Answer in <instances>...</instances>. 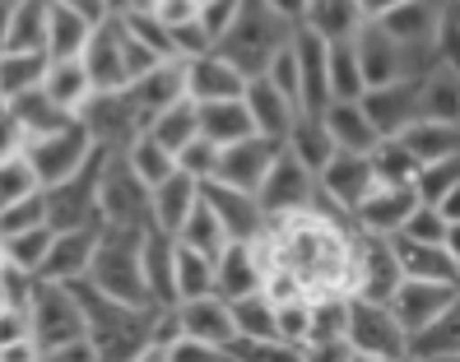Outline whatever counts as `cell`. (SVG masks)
<instances>
[{"mask_svg": "<svg viewBox=\"0 0 460 362\" xmlns=\"http://www.w3.org/2000/svg\"><path fill=\"white\" fill-rule=\"evenodd\" d=\"M70 293L79 302V312H84V334H89L98 362H140L158 306L117 302L102 288H93L89 278H70Z\"/></svg>", "mask_w": 460, "mask_h": 362, "instance_id": "cell-1", "label": "cell"}, {"mask_svg": "<svg viewBox=\"0 0 460 362\" xmlns=\"http://www.w3.org/2000/svg\"><path fill=\"white\" fill-rule=\"evenodd\" d=\"M293 33V19L275 14L265 0H237V14L228 19V28L214 38V51L233 61L242 75H261L265 61L275 56Z\"/></svg>", "mask_w": 460, "mask_h": 362, "instance_id": "cell-2", "label": "cell"}, {"mask_svg": "<svg viewBox=\"0 0 460 362\" xmlns=\"http://www.w3.org/2000/svg\"><path fill=\"white\" fill-rule=\"evenodd\" d=\"M145 233H135V228H107V223H102L98 242H93V256H89V269H84L89 284L102 288L107 297H117V302L154 306L149 293H145V274H140V237Z\"/></svg>", "mask_w": 460, "mask_h": 362, "instance_id": "cell-3", "label": "cell"}, {"mask_svg": "<svg viewBox=\"0 0 460 362\" xmlns=\"http://www.w3.org/2000/svg\"><path fill=\"white\" fill-rule=\"evenodd\" d=\"M23 316H29V340H33L42 362L57 349L75 344V340H89L84 334V312H79L70 284H57V278H33Z\"/></svg>", "mask_w": 460, "mask_h": 362, "instance_id": "cell-4", "label": "cell"}, {"mask_svg": "<svg viewBox=\"0 0 460 362\" xmlns=\"http://www.w3.org/2000/svg\"><path fill=\"white\" fill-rule=\"evenodd\" d=\"M98 218L107 228H135L145 233L149 223V186L130 172V163L121 158V149L102 154V172H98Z\"/></svg>", "mask_w": 460, "mask_h": 362, "instance_id": "cell-5", "label": "cell"}, {"mask_svg": "<svg viewBox=\"0 0 460 362\" xmlns=\"http://www.w3.org/2000/svg\"><path fill=\"white\" fill-rule=\"evenodd\" d=\"M344 344H349V353H354V362H404V330L391 316V306L372 302V297L349 293Z\"/></svg>", "mask_w": 460, "mask_h": 362, "instance_id": "cell-6", "label": "cell"}, {"mask_svg": "<svg viewBox=\"0 0 460 362\" xmlns=\"http://www.w3.org/2000/svg\"><path fill=\"white\" fill-rule=\"evenodd\" d=\"M102 154L93 149L70 177L42 186V205H47V223L51 228H98V172H102Z\"/></svg>", "mask_w": 460, "mask_h": 362, "instance_id": "cell-7", "label": "cell"}, {"mask_svg": "<svg viewBox=\"0 0 460 362\" xmlns=\"http://www.w3.org/2000/svg\"><path fill=\"white\" fill-rule=\"evenodd\" d=\"M354 51H358V66H363V84H386V79H404V75H423L438 56L419 51V47H404L376 19H363L354 28Z\"/></svg>", "mask_w": 460, "mask_h": 362, "instance_id": "cell-8", "label": "cell"}, {"mask_svg": "<svg viewBox=\"0 0 460 362\" xmlns=\"http://www.w3.org/2000/svg\"><path fill=\"white\" fill-rule=\"evenodd\" d=\"M256 200H261V209H265L270 223L288 218V214H303V209H312V200H316V172H312L307 163H297V158L279 145L275 163L265 167V177H261V186H256Z\"/></svg>", "mask_w": 460, "mask_h": 362, "instance_id": "cell-9", "label": "cell"}, {"mask_svg": "<svg viewBox=\"0 0 460 362\" xmlns=\"http://www.w3.org/2000/svg\"><path fill=\"white\" fill-rule=\"evenodd\" d=\"M75 117L84 121V130L93 135V145L98 149H126L135 135L145 130V121H140V111H135V102H130V93L126 89H93L84 102L75 107Z\"/></svg>", "mask_w": 460, "mask_h": 362, "instance_id": "cell-10", "label": "cell"}, {"mask_svg": "<svg viewBox=\"0 0 460 362\" xmlns=\"http://www.w3.org/2000/svg\"><path fill=\"white\" fill-rule=\"evenodd\" d=\"M93 149H98V145H93V135L84 130V121H79V117L66 121V126H57V130H47V135L23 139V158L33 163V172H38L42 186L70 177Z\"/></svg>", "mask_w": 460, "mask_h": 362, "instance_id": "cell-11", "label": "cell"}, {"mask_svg": "<svg viewBox=\"0 0 460 362\" xmlns=\"http://www.w3.org/2000/svg\"><path fill=\"white\" fill-rule=\"evenodd\" d=\"M395 284H400V265H395L391 237L354 228V260H349V293H354V297H372V302H386Z\"/></svg>", "mask_w": 460, "mask_h": 362, "instance_id": "cell-12", "label": "cell"}, {"mask_svg": "<svg viewBox=\"0 0 460 362\" xmlns=\"http://www.w3.org/2000/svg\"><path fill=\"white\" fill-rule=\"evenodd\" d=\"M200 200L209 205V214L219 218V228L228 242H256L265 228H270V218L256 200V190H237V186H224V181H200Z\"/></svg>", "mask_w": 460, "mask_h": 362, "instance_id": "cell-13", "label": "cell"}, {"mask_svg": "<svg viewBox=\"0 0 460 362\" xmlns=\"http://www.w3.org/2000/svg\"><path fill=\"white\" fill-rule=\"evenodd\" d=\"M456 302H460V284H442V278H410V274H400V284L386 297L391 316L400 321L404 334L428 325L432 316L447 312V306H456Z\"/></svg>", "mask_w": 460, "mask_h": 362, "instance_id": "cell-14", "label": "cell"}, {"mask_svg": "<svg viewBox=\"0 0 460 362\" xmlns=\"http://www.w3.org/2000/svg\"><path fill=\"white\" fill-rule=\"evenodd\" d=\"M372 163H367V154H349V149H335L326 163L316 167V195L326 200L331 209H340V214H349L363 195L372 190Z\"/></svg>", "mask_w": 460, "mask_h": 362, "instance_id": "cell-15", "label": "cell"}, {"mask_svg": "<svg viewBox=\"0 0 460 362\" xmlns=\"http://www.w3.org/2000/svg\"><path fill=\"white\" fill-rule=\"evenodd\" d=\"M358 107L367 111V121H372L376 135H400L419 117V75L367 84V89L358 93Z\"/></svg>", "mask_w": 460, "mask_h": 362, "instance_id": "cell-16", "label": "cell"}, {"mask_svg": "<svg viewBox=\"0 0 460 362\" xmlns=\"http://www.w3.org/2000/svg\"><path fill=\"white\" fill-rule=\"evenodd\" d=\"M275 154H279V139L256 135V130L233 139V145H219V158H214V181L237 186V190H256L261 177H265V167L275 163Z\"/></svg>", "mask_w": 460, "mask_h": 362, "instance_id": "cell-17", "label": "cell"}, {"mask_svg": "<svg viewBox=\"0 0 460 362\" xmlns=\"http://www.w3.org/2000/svg\"><path fill=\"white\" fill-rule=\"evenodd\" d=\"M391 251H395L400 274H410V278H442V284H460V246H456V242H419V237L391 233Z\"/></svg>", "mask_w": 460, "mask_h": 362, "instance_id": "cell-18", "label": "cell"}, {"mask_svg": "<svg viewBox=\"0 0 460 362\" xmlns=\"http://www.w3.org/2000/svg\"><path fill=\"white\" fill-rule=\"evenodd\" d=\"M242 84H247V75H242L233 61H224L219 51H200V56H186L181 61V89L191 102H214V98H242Z\"/></svg>", "mask_w": 460, "mask_h": 362, "instance_id": "cell-19", "label": "cell"}, {"mask_svg": "<svg viewBox=\"0 0 460 362\" xmlns=\"http://www.w3.org/2000/svg\"><path fill=\"white\" fill-rule=\"evenodd\" d=\"M293 66H297V107L303 111H321L331 102V89H326V38H316L312 28L293 23Z\"/></svg>", "mask_w": 460, "mask_h": 362, "instance_id": "cell-20", "label": "cell"}, {"mask_svg": "<svg viewBox=\"0 0 460 362\" xmlns=\"http://www.w3.org/2000/svg\"><path fill=\"white\" fill-rule=\"evenodd\" d=\"M414 205H419V200H414V186H386V181H372V190L363 195L354 209H349V223H354V228H363V233H382V237H391V233H400V223L410 218Z\"/></svg>", "mask_w": 460, "mask_h": 362, "instance_id": "cell-21", "label": "cell"}, {"mask_svg": "<svg viewBox=\"0 0 460 362\" xmlns=\"http://www.w3.org/2000/svg\"><path fill=\"white\" fill-rule=\"evenodd\" d=\"M177 312V330L186 334V340H200L209 349H219L233 340V316H228V302L219 293H200V297H181L172 302Z\"/></svg>", "mask_w": 460, "mask_h": 362, "instance_id": "cell-22", "label": "cell"}, {"mask_svg": "<svg viewBox=\"0 0 460 362\" xmlns=\"http://www.w3.org/2000/svg\"><path fill=\"white\" fill-rule=\"evenodd\" d=\"M242 102H247L252 130H256V135H270V139H279V145H284V130H288L293 117H297V102H293L288 93H279L265 75H247V84H242Z\"/></svg>", "mask_w": 460, "mask_h": 362, "instance_id": "cell-23", "label": "cell"}, {"mask_svg": "<svg viewBox=\"0 0 460 362\" xmlns=\"http://www.w3.org/2000/svg\"><path fill=\"white\" fill-rule=\"evenodd\" d=\"M102 228V223H98ZM98 228H51V246L42 256L38 278H57V284H70V278H84L89 256H93V242Z\"/></svg>", "mask_w": 460, "mask_h": 362, "instance_id": "cell-24", "label": "cell"}, {"mask_svg": "<svg viewBox=\"0 0 460 362\" xmlns=\"http://www.w3.org/2000/svg\"><path fill=\"white\" fill-rule=\"evenodd\" d=\"M79 66H84L93 89H126L130 75H126V61H121V42H117V23L102 19L93 23V33L79 51Z\"/></svg>", "mask_w": 460, "mask_h": 362, "instance_id": "cell-25", "label": "cell"}, {"mask_svg": "<svg viewBox=\"0 0 460 362\" xmlns=\"http://www.w3.org/2000/svg\"><path fill=\"white\" fill-rule=\"evenodd\" d=\"M261 256H256V242H224L219 256H214V293L224 302L242 297V293H256L261 288Z\"/></svg>", "mask_w": 460, "mask_h": 362, "instance_id": "cell-26", "label": "cell"}, {"mask_svg": "<svg viewBox=\"0 0 460 362\" xmlns=\"http://www.w3.org/2000/svg\"><path fill=\"white\" fill-rule=\"evenodd\" d=\"M456 353H460V302L404 334V358L410 362H451Z\"/></svg>", "mask_w": 460, "mask_h": 362, "instance_id": "cell-27", "label": "cell"}, {"mask_svg": "<svg viewBox=\"0 0 460 362\" xmlns=\"http://www.w3.org/2000/svg\"><path fill=\"white\" fill-rule=\"evenodd\" d=\"M196 200H200V181L186 177L181 167H172L164 181L149 186V223L158 233H177V223L191 214Z\"/></svg>", "mask_w": 460, "mask_h": 362, "instance_id": "cell-28", "label": "cell"}, {"mask_svg": "<svg viewBox=\"0 0 460 362\" xmlns=\"http://www.w3.org/2000/svg\"><path fill=\"white\" fill-rule=\"evenodd\" d=\"M126 93H130L135 111H140V121H149L154 111H164L168 102L186 98V89H181V61L172 56V61H158V66H149L145 75H135V79L126 84Z\"/></svg>", "mask_w": 460, "mask_h": 362, "instance_id": "cell-29", "label": "cell"}, {"mask_svg": "<svg viewBox=\"0 0 460 362\" xmlns=\"http://www.w3.org/2000/svg\"><path fill=\"white\" fill-rule=\"evenodd\" d=\"M321 126H326L331 145H335V149H349V154H367L376 139H382V135L372 130L367 111L358 107V98H335V102H326V107H321Z\"/></svg>", "mask_w": 460, "mask_h": 362, "instance_id": "cell-30", "label": "cell"}, {"mask_svg": "<svg viewBox=\"0 0 460 362\" xmlns=\"http://www.w3.org/2000/svg\"><path fill=\"white\" fill-rule=\"evenodd\" d=\"M172 251H177V237L172 233H158L149 228L140 237V274H145V293L154 306H172Z\"/></svg>", "mask_w": 460, "mask_h": 362, "instance_id": "cell-31", "label": "cell"}, {"mask_svg": "<svg viewBox=\"0 0 460 362\" xmlns=\"http://www.w3.org/2000/svg\"><path fill=\"white\" fill-rule=\"evenodd\" d=\"M419 117L460 121V70H456V61H432L419 75Z\"/></svg>", "mask_w": 460, "mask_h": 362, "instance_id": "cell-32", "label": "cell"}, {"mask_svg": "<svg viewBox=\"0 0 460 362\" xmlns=\"http://www.w3.org/2000/svg\"><path fill=\"white\" fill-rule=\"evenodd\" d=\"M400 145L419 163H438L460 154V121H438V117H414L400 130Z\"/></svg>", "mask_w": 460, "mask_h": 362, "instance_id": "cell-33", "label": "cell"}, {"mask_svg": "<svg viewBox=\"0 0 460 362\" xmlns=\"http://www.w3.org/2000/svg\"><path fill=\"white\" fill-rule=\"evenodd\" d=\"M228 316H233V340H252V344H279L275 334V302L261 288L228 297Z\"/></svg>", "mask_w": 460, "mask_h": 362, "instance_id": "cell-34", "label": "cell"}, {"mask_svg": "<svg viewBox=\"0 0 460 362\" xmlns=\"http://www.w3.org/2000/svg\"><path fill=\"white\" fill-rule=\"evenodd\" d=\"M367 14H363V5L358 0H307L303 5V28H312L316 38H326V42H335V38H354V28L363 23Z\"/></svg>", "mask_w": 460, "mask_h": 362, "instance_id": "cell-35", "label": "cell"}, {"mask_svg": "<svg viewBox=\"0 0 460 362\" xmlns=\"http://www.w3.org/2000/svg\"><path fill=\"white\" fill-rule=\"evenodd\" d=\"M196 126L214 145H233V139L252 135V117L242 98H214V102H196Z\"/></svg>", "mask_w": 460, "mask_h": 362, "instance_id": "cell-36", "label": "cell"}, {"mask_svg": "<svg viewBox=\"0 0 460 362\" xmlns=\"http://www.w3.org/2000/svg\"><path fill=\"white\" fill-rule=\"evenodd\" d=\"M89 33H93V23H89L84 14H75V10L57 5V0L47 5V42H42L47 61H61V56H79V51H84V42H89Z\"/></svg>", "mask_w": 460, "mask_h": 362, "instance_id": "cell-37", "label": "cell"}, {"mask_svg": "<svg viewBox=\"0 0 460 362\" xmlns=\"http://www.w3.org/2000/svg\"><path fill=\"white\" fill-rule=\"evenodd\" d=\"M47 5L51 0H14L0 51H42V42H47Z\"/></svg>", "mask_w": 460, "mask_h": 362, "instance_id": "cell-38", "label": "cell"}, {"mask_svg": "<svg viewBox=\"0 0 460 362\" xmlns=\"http://www.w3.org/2000/svg\"><path fill=\"white\" fill-rule=\"evenodd\" d=\"M5 102L14 107V117H19V126H23V139H33V135H47V130H57V126L75 121V111H66L61 102H51L42 84H38V89H23V93L5 98Z\"/></svg>", "mask_w": 460, "mask_h": 362, "instance_id": "cell-39", "label": "cell"}, {"mask_svg": "<svg viewBox=\"0 0 460 362\" xmlns=\"http://www.w3.org/2000/svg\"><path fill=\"white\" fill-rule=\"evenodd\" d=\"M284 149H288L297 163H307L312 172H316V167L326 163L331 154H335V145H331L326 126H321V111H297L293 126L284 130Z\"/></svg>", "mask_w": 460, "mask_h": 362, "instance_id": "cell-40", "label": "cell"}, {"mask_svg": "<svg viewBox=\"0 0 460 362\" xmlns=\"http://www.w3.org/2000/svg\"><path fill=\"white\" fill-rule=\"evenodd\" d=\"M42 89H47L51 102H61L66 111H75L79 102L93 93V84H89L84 66H79V56H61V61H47V70H42Z\"/></svg>", "mask_w": 460, "mask_h": 362, "instance_id": "cell-41", "label": "cell"}, {"mask_svg": "<svg viewBox=\"0 0 460 362\" xmlns=\"http://www.w3.org/2000/svg\"><path fill=\"white\" fill-rule=\"evenodd\" d=\"M326 89H331V102L335 98H358L367 84H363V66H358V51L349 38H335L326 42Z\"/></svg>", "mask_w": 460, "mask_h": 362, "instance_id": "cell-42", "label": "cell"}, {"mask_svg": "<svg viewBox=\"0 0 460 362\" xmlns=\"http://www.w3.org/2000/svg\"><path fill=\"white\" fill-rule=\"evenodd\" d=\"M200 293H214V256L196 246H181L172 251V297H200Z\"/></svg>", "mask_w": 460, "mask_h": 362, "instance_id": "cell-43", "label": "cell"}, {"mask_svg": "<svg viewBox=\"0 0 460 362\" xmlns=\"http://www.w3.org/2000/svg\"><path fill=\"white\" fill-rule=\"evenodd\" d=\"M145 130L164 145L168 154H177L186 139H196L200 135V126H196V102L191 98H177V102H168L164 111H154V117L145 121Z\"/></svg>", "mask_w": 460, "mask_h": 362, "instance_id": "cell-44", "label": "cell"}, {"mask_svg": "<svg viewBox=\"0 0 460 362\" xmlns=\"http://www.w3.org/2000/svg\"><path fill=\"white\" fill-rule=\"evenodd\" d=\"M367 163H372V177L386 181V186H410L414 167H419V158L400 145V135H382V139H376V145L367 149Z\"/></svg>", "mask_w": 460, "mask_h": 362, "instance_id": "cell-45", "label": "cell"}, {"mask_svg": "<svg viewBox=\"0 0 460 362\" xmlns=\"http://www.w3.org/2000/svg\"><path fill=\"white\" fill-rule=\"evenodd\" d=\"M414 200L423 205H442L460 190V154L456 158H438V163H419L414 167Z\"/></svg>", "mask_w": 460, "mask_h": 362, "instance_id": "cell-46", "label": "cell"}, {"mask_svg": "<svg viewBox=\"0 0 460 362\" xmlns=\"http://www.w3.org/2000/svg\"><path fill=\"white\" fill-rule=\"evenodd\" d=\"M121 158L130 163V172L140 177L145 186H154V181H164V177L172 172V167H177V163H172V154H168L164 145H158V139H154L149 130H140V135H135L130 145L121 149Z\"/></svg>", "mask_w": 460, "mask_h": 362, "instance_id": "cell-47", "label": "cell"}, {"mask_svg": "<svg viewBox=\"0 0 460 362\" xmlns=\"http://www.w3.org/2000/svg\"><path fill=\"white\" fill-rule=\"evenodd\" d=\"M47 70V51H0V98L38 89Z\"/></svg>", "mask_w": 460, "mask_h": 362, "instance_id": "cell-48", "label": "cell"}, {"mask_svg": "<svg viewBox=\"0 0 460 362\" xmlns=\"http://www.w3.org/2000/svg\"><path fill=\"white\" fill-rule=\"evenodd\" d=\"M47 246H51V223H38V228H23V233L0 237L5 265H14V269H23V274H33V278H38V269H42Z\"/></svg>", "mask_w": 460, "mask_h": 362, "instance_id": "cell-49", "label": "cell"}, {"mask_svg": "<svg viewBox=\"0 0 460 362\" xmlns=\"http://www.w3.org/2000/svg\"><path fill=\"white\" fill-rule=\"evenodd\" d=\"M181 246H196V251H205V256H219V246L228 242L224 237V228H219V218L209 214V205L205 200H196L191 205V214H186L181 223H177V233H172Z\"/></svg>", "mask_w": 460, "mask_h": 362, "instance_id": "cell-50", "label": "cell"}, {"mask_svg": "<svg viewBox=\"0 0 460 362\" xmlns=\"http://www.w3.org/2000/svg\"><path fill=\"white\" fill-rule=\"evenodd\" d=\"M400 233L404 237H419V242H456V233H460V223H451L438 205H414L410 209V218L400 223Z\"/></svg>", "mask_w": 460, "mask_h": 362, "instance_id": "cell-51", "label": "cell"}, {"mask_svg": "<svg viewBox=\"0 0 460 362\" xmlns=\"http://www.w3.org/2000/svg\"><path fill=\"white\" fill-rule=\"evenodd\" d=\"M33 190H42V181L33 172V163L23 158V149L10 154V158H0V205L23 200V195H33Z\"/></svg>", "mask_w": 460, "mask_h": 362, "instance_id": "cell-52", "label": "cell"}, {"mask_svg": "<svg viewBox=\"0 0 460 362\" xmlns=\"http://www.w3.org/2000/svg\"><path fill=\"white\" fill-rule=\"evenodd\" d=\"M275 334H279V344L303 353V344H307V297L275 302Z\"/></svg>", "mask_w": 460, "mask_h": 362, "instance_id": "cell-53", "label": "cell"}, {"mask_svg": "<svg viewBox=\"0 0 460 362\" xmlns=\"http://www.w3.org/2000/svg\"><path fill=\"white\" fill-rule=\"evenodd\" d=\"M38 223H47V205H42V190L23 195V200H10V205H0V237H10V233H23V228H38Z\"/></svg>", "mask_w": 460, "mask_h": 362, "instance_id": "cell-54", "label": "cell"}, {"mask_svg": "<svg viewBox=\"0 0 460 362\" xmlns=\"http://www.w3.org/2000/svg\"><path fill=\"white\" fill-rule=\"evenodd\" d=\"M214 158H219V145H214V139H205V135L186 139V145H181V149L172 154V163L181 167L186 177H196V181L214 177Z\"/></svg>", "mask_w": 460, "mask_h": 362, "instance_id": "cell-55", "label": "cell"}, {"mask_svg": "<svg viewBox=\"0 0 460 362\" xmlns=\"http://www.w3.org/2000/svg\"><path fill=\"white\" fill-rule=\"evenodd\" d=\"M168 38H172V56L177 61H186V56H200L214 47V38L205 33V23L191 14V19H181V23H168Z\"/></svg>", "mask_w": 460, "mask_h": 362, "instance_id": "cell-56", "label": "cell"}, {"mask_svg": "<svg viewBox=\"0 0 460 362\" xmlns=\"http://www.w3.org/2000/svg\"><path fill=\"white\" fill-rule=\"evenodd\" d=\"M23 149V126H19V117H14V107L0 98V158H10V154H19Z\"/></svg>", "mask_w": 460, "mask_h": 362, "instance_id": "cell-57", "label": "cell"}, {"mask_svg": "<svg viewBox=\"0 0 460 362\" xmlns=\"http://www.w3.org/2000/svg\"><path fill=\"white\" fill-rule=\"evenodd\" d=\"M57 5H66V10H75V14H84L89 23L112 19V14H107V5H102V0H57Z\"/></svg>", "mask_w": 460, "mask_h": 362, "instance_id": "cell-58", "label": "cell"}, {"mask_svg": "<svg viewBox=\"0 0 460 362\" xmlns=\"http://www.w3.org/2000/svg\"><path fill=\"white\" fill-rule=\"evenodd\" d=\"M265 5L275 10V14H284V19L297 23V19H303V5H307V0H265Z\"/></svg>", "mask_w": 460, "mask_h": 362, "instance_id": "cell-59", "label": "cell"}, {"mask_svg": "<svg viewBox=\"0 0 460 362\" xmlns=\"http://www.w3.org/2000/svg\"><path fill=\"white\" fill-rule=\"evenodd\" d=\"M358 5H363V14H382V10L400 5V0H358Z\"/></svg>", "mask_w": 460, "mask_h": 362, "instance_id": "cell-60", "label": "cell"}, {"mask_svg": "<svg viewBox=\"0 0 460 362\" xmlns=\"http://www.w3.org/2000/svg\"><path fill=\"white\" fill-rule=\"evenodd\" d=\"M10 5H14V0H0V42H5V19H10Z\"/></svg>", "mask_w": 460, "mask_h": 362, "instance_id": "cell-61", "label": "cell"}, {"mask_svg": "<svg viewBox=\"0 0 460 362\" xmlns=\"http://www.w3.org/2000/svg\"><path fill=\"white\" fill-rule=\"evenodd\" d=\"M0 269H5V251H0Z\"/></svg>", "mask_w": 460, "mask_h": 362, "instance_id": "cell-62", "label": "cell"}]
</instances>
